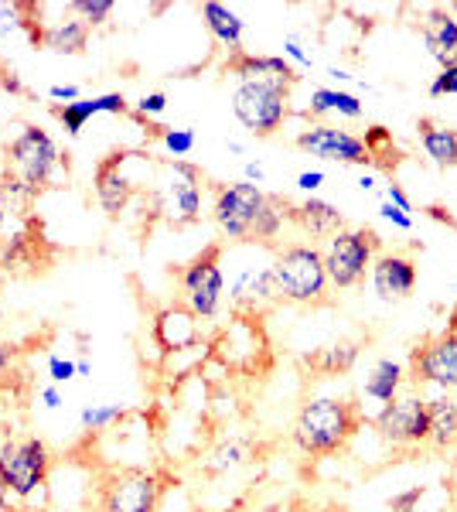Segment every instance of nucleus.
Wrapping results in <instances>:
<instances>
[{"label":"nucleus","mask_w":457,"mask_h":512,"mask_svg":"<svg viewBox=\"0 0 457 512\" xmlns=\"http://www.w3.org/2000/svg\"><path fill=\"white\" fill-rule=\"evenodd\" d=\"M362 410L342 396H314L301 403L294 424H290V441L304 458H331L345 451L348 441L359 434Z\"/></svg>","instance_id":"1"},{"label":"nucleus","mask_w":457,"mask_h":512,"mask_svg":"<svg viewBox=\"0 0 457 512\" xmlns=\"http://www.w3.org/2000/svg\"><path fill=\"white\" fill-rule=\"evenodd\" d=\"M58 168H62V151H58L55 137L38 123H28L7 144L0 188L11 198H35L52 185Z\"/></svg>","instance_id":"2"},{"label":"nucleus","mask_w":457,"mask_h":512,"mask_svg":"<svg viewBox=\"0 0 457 512\" xmlns=\"http://www.w3.org/2000/svg\"><path fill=\"white\" fill-rule=\"evenodd\" d=\"M273 304H294V308H318L328 301L331 280L324 270L321 246L287 243L273 253Z\"/></svg>","instance_id":"3"},{"label":"nucleus","mask_w":457,"mask_h":512,"mask_svg":"<svg viewBox=\"0 0 457 512\" xmlns=\"http://www.w3.org/2000/svg\"><path fill=\"white\" fill-rule=\"evenodd\" d=\"M147 202H151L154 216L168 226L181 229L202 219L205 205V181L202 171L188 161H164L157 164L154 181L147 188Z\"/></svg>","instance_id":"4"},{"label":"nucleus","mask_w":457,"mask_h":512,"mask_svg":"<svg viewBox=\"0 0 457 512\" xmlns=\"http://www.w3.org/2000/svg\"><path fill=\"white\" fill-rule=\"evenodd\" d=\"M379 236L376 229H365V226H355V229H342L331 239L321 243V256H324V270H328V280L331 287L338 291H352L359 287L365 277H369L372 263H376L379 250Z\"/></svg>","instance_id":"5"},{"label":"nucleus","mask_w":457,"mask_h":512,"mask_svg":"<svg viewBox=\"0 0 457 512\" xmlns=\"http://www.w3.org/2000/svg\"><path fill=\"white\" fill-rule=\"evenodd\" d=\"M168 478L147 468H116L96 485V512H157Z\"/></svg>","instance_id":"6"},{"label":"nucleus","mask_w":457,"mask_h":512,"mask_svg":"<svg viewBox=\"0 0 457 512\" xmlns=\"http://www.w3.org/2000/svg\"><path fill=\"white\" fill-rule=\"evenodd\" d=\"M178 294H181V304H185L198 321L219 318L222 301H226L222 246H209V250L198 253L195 260H188L185 267L178 270Z\"/></svg>","instance_id":"7"},{"label":"nucleus","mask_w":457,"mask_h":512,"mask_svg":"<svg viewBox=\"0 0 457 512\" xmlns=\"http://www.w3.org/2000/svg\"><path fill=\"white\" fill-rule=\"evenodd\" d=\"M52 451L35 434L24 437H4L0 441V475H4L7 489L14 499H31L48 485L52 472Z\"/></svg>","instance_id":"8"},{"label":"nucleus","mask_w":457,"mask_h":512,"mask_svg":"<svg viewBox=\"0 0 457 512\" xmlns=\"http://www.w3.org/2000/svg\"><path fill=\"white\" fill-rule=\"evenodd\" d=\"M232 113L253 137H273L290 117V86L284 82H239Z\"/></svg>","instance_id":"9"},{"label":"nucleus","mask_w":457,"mask_h":512,"mask_svg":"<svg viewBox=\"0 0 457 512\" xmlns=\"http://www.w3.org/2000/svg\"><path fill=\"white\" fill-rule=\"evenodd\" d=\"M372 427L382 437V444L393 451H420L430 441V417L427 396L423 393H400L393 403L372 417Z\"/></svg>","instance_id":"10"},{"label":"nucleus","mask_w":457,"mask_h":512,"mask_svg":"<svg viewBox=\"0 0 457 512\" xmlns=\"http://www.w3.org/2000/svg\"><path fill=\"white\" fill-rule=\"evenodd\" d=\"M267 192L249 181H232V185H219L212 195V222L222 233L226 243H249L253 239V226L263 212Z\"/></svg>","instance_id":"11"},{"label":"nucleus","mask_w":457,"mask_h":512,"mask_svg":"<svg viewBox=\"0 0 457 512\" xmlns=\"http://www.w3.org/2000/svg\"><path fill=\"white\" fill-rule=\"evenodd\" d=\"M410 379L417 386H434L437 393H457V315L444 332L423 338L410 352Z\"/></svg>","instance_id":"12"},{"label":"nucleus","mask_w":457,"mask_h":512,"mask_svg":"<svg viewBox=\"0 0 457 512\" xmlns=\"http://www.w3.org/2000/svg\"><path fill=\"white\" fill-rule=\"evenodd\" d=\"M134 151H116L110 158H103L96 164V178H93V192H96V205L106 212L110 219H120L123 212H127V205L134 202V195L140 188H147L154 181V171H144V175H137L134 168Z\"/></svg>","instance_id":"13"},{"label":"nucleus","mask_w":457,"mask_h":512,"mask_svg":"<svg viewBox=\"0 0 457 512\" xmlns=\"http://www.w3.org/2000/svg\"><path fill=\"white\" fill-rule=\"evenodd\" d=\"M297 147L311 158L331 161V164H348V168H372V154L365 147V140L352 130H342L335 123H311L297 134Z\"/></svg>","instance_id":"14"},{"label":"nucleus","mask_w":457,"mask_h":512,"mask_svg":"<svg viewBox=\"0 0 457 512\" xmlns=\"http://www.w3.org/2000/svg\"><path fill=\"white\" fill-rule=\"evenodd\" d=\"M369 284L379 294V301H406L417 291V263L406 253H379L369 270Z\"/></svg>","instance_id":"15"},{"label":"nucleus","mask_w":457,"mask_h":512,"mask_svg":"<svg viewBox=\"0 0 457 512\" xmlns=\"http://www.w3.org/2000/svg\"><path fill=\"white\" fill-rule=\"evenodd\" d=\"M31 28V38L35 45L48 48V52H58V55H82L89 45V24H82L76 14H72L69 4H62V18L55 21H45V24H35L28 21Z\"/></svg>","instance_id":"16"},{"label":"nucleus","mask_w":457,"mask_h":512,"mask_svg":"<svg viewBox=\"0 0 457 512\" xmlns=\"http://www.w3.org/2000/svg\"><path fill=\"white\" fill-rule=\"evenodd\" d=\"M151 335L168 355H178V352L198 349V338H202V321L191 315L185 304H171V308H161L154 315Z\"/></svg>","instance_id":"17"},{"label":"nucleus","mask_w":457,"mask_h":512,"mask_svg":"<svg viewBox=\"0 0 457 512\" xmlns=\"http://www.w3.org/2000/svg\"><path fill=\"white\" fill-rule=\"evenodd\" d=\"M290 226L301 233L307 243L318 246V239H331L345 229V216L338 212V205L324 202V198H304L301 205H294L290 212Z\"/></svg>","instance_id":"18"},{"label":"nucleus","mask_w":457,"mask_h":512,"mask_svg":"<svg viewBox=\"0 0 457 512\" xmlns=\"http://www.w3.org/2000/svg\"><path fill=\"white\" fill-rule=\"evenodd\" d=\"M226 72L239 76V82H284V86H294L297 69L290 65L284 55H249V52H236L229 55Z\"/></svg>","instance_id":"19"},{"label":"nucleus","mask_w":457,"mask_h":512,"mask_svg":"<svg viewBox=\"0 0 457 512\" xmlns=\"http://www.w3.org/2000/svg\"><path fill=\"white\" fill-rule=\"evenodd\" d=\"M127 96L123 93H103V96H89V99H76V103H65V106H55V117L62 123V130L69 137H79L82 127H86L89 120L99 117V113H113V117H120V113H127Z\"/></svg>","instance_id":"20"},{"label":"nucleus","mask_w":457,"mask_h":512,"mask_svg":"<svg viewBox=\"0 0 457 512\" xmlns=\"http://www.w3.org/2000/svg\"><path fill=\"white\" fill-rule=\"evenodd\" d=\"M423 45H427L430 59L440 69L457 62V18L451 14V7H434V11L423 18Z\"/></svg>","instance_id":"21"},{"label":"nucleus","mask_w":457,"mask_h":512,"mask_svg":"<svg viewBox=\"0 0 457 512\" xmlns=\"http://www.w3.org/2000/svg\"><path fill=\"white\" fill-rule=\"evenodd\" d=\"M427 417H430L427 448H434L440 454L457 451V393L427 396Z\"/></svg>","instance_id":"22"},{"label":"nucleus","mask_w":457,"mask_h":512,"mask_svg":"<svg viewBox=\"0 0 457 512\" xmlns=\"http://www.w3.org/2000/svg\"><path fill=\"white\" fill-rule=\"evenodd\" d=\"M457 506L454 485H410L389 499V512H451Z\"/></svg>","instance_id":"23"},{"label":"nucleus","mask_w":457,"mask_h":512,"mask_svg":"<svg viewBox=\"0 0 457 512\" xmlns=\"http://www.w3.org/2000/svg\"><path fill=\"white\" fill-rule=\"evenodd\" d=\"M198 14H202L205 28H209V35L219 41L222 48H229V55L243 52V31L246 24L239 18L232 7L226 4H215V0H205L202 7H198Z\"/></svg>","instance_id":"24"},{"label":"nucleus","mask_w":457,"mask_h":512,"mask_svg":"<svg viewBox=\"0 0 457 512\" xmlns=\"http://www.w3.org/2000/svg\"><path fill=\"white\" fill-rule=\"evenodd\" d=\"M403 383H406V369L400 366V362L379 359L376 366H372V373L365 376V390H362V396H365L369 403H376V407L382 410L386 403H393L396 396L403 393Z\"/></svg>","instance_id":"25"},{"label":"nucleus","mask_w":457,"mask_h":512,"mask_svg":"<svg viewBox=\"0 0 457 512\" xmlns=\"http://www.w3.org/2000/svg\"><path fill=\"white\" fill-rule=\"evenodd\" d=\"M420 147L437 168H457V130L437 120H420L417 123Z\"/></svg>","instance_id":"26"},{"label":"nucleus","mask_w":457,"mask_h":512,"mask_svg":"<svg viewBox=\"0 0 457 512\" xmlns=\"http://www.w3.org/2000/svg\"><path fill=\"white\" fill-rule=\"evenodd\" d=\"M307 113L311 117H345V120H359L365 113L362 99L348 89H314L307 99Z\"/></svg>","instance_id":"27"},{"label":"nucleus","mask_w":457,"mask_h":512,"mask_svg":"<svg viewBox=\"0 0 457 512\" xmlns=\"http://www.w3.org/2000/svg\"><path fill=\"white\" fill-rule=\"evenodd\" d=\"M290 212H294V205L287 202V198H280V195H267V202H263V212H260V219H256V226H253V239L249 243H256V246H270L277 243L280 233L290 226Z\"/></svg>","instance_id":"28"},{"label":"nucleus","mask_w":457,"mask_h":512,"mask_svg":"<svg viewBox=\"0 0 457 512\" xmlns=\"http://www.w3.org/2000/svg\"><path fill=\"white\" fill-rule=\"evenodd\" d=\"M246 461H249V444L239 441V437H229V441H219L205 454L202 468H205V475H229V472H236L239 465H246Z\"/></svg>","instance_id":"29"},{"label":"nucleus","mask_w":457,"mask_h":512,"mask_svg":"<svg viewBox=\"0 0 457 512\" xmlns=\"http://www.w3.org/2000/svg\"><path fill=\"white\" fill-rule=\"evenodd\" d=\"M359 362V345L355 342H335L328 345V349H321L318 355L311 359V366L318 369L324 376H342L348 369Z\"/></svg>","instance_id":"30"},{"label":"nucleus","mask_w":457,"mask_h":512,"mask_svg":"<svg viewBox=\"0 0 457 512\" xmlns=\"http://www.w3.org/2000/svg\"><path fill=\"white\" fill-rule=\"evenodd\" d=\"M365 147H369V154H372V164H386V168H393V164H400L403 154L396 151V144H393V134H389L386 127H369L365 130Z\"/></svg>","instance_id":"31"},{"label":"nucleus","mask_w":457,"mask_h":512,"mask_svg":"<svg viewBox=\"0 0 457 512\" xmlns=\"http://www.w3.org/2000/svg\"><path fill=\"white\" fill-rule=\"evenodd\" d=\"M123 414H127V410H123L120 403H93V407H86L79 414V427H82V431H89V434H96V431L113 427L116 420H123Z\"/></svg>","instance_id":"32"},{"label":"nucleus","mask_w":457,"mask_h":512,"mask_svg":"<svg viewBox=\"0 0 457 512\" xmlns=\"http://www.w3.org/2000/svg\"><path fill=\"white\" fill-rule=\"evenodd\" d=\"M69 7L82 24L99 28V24L110 21V14L116 11V0H69Z\"/></svg>","instance_id":"33"},{"label":"nucleus","mask_w":457,"mask_h":512,"mask_svg":"<svg viewBox=\"0 0 457 512\" xmlns=\"http://www.w3.org/2000/svg\"><path fill=\"white\" fill-rule=\"evenodd\" d=\"M157 137H161V147L174 161H181L185 154L195 151V134L188 127H157Z\"/></svg>","instance_id":"34"},{"label":"nucleus","mask_w":457,"mask_h":512,"mask_svg":"<svg viewBox=\"0 0 457 512\" xmlns=\"http://www.w3.org/2000/svg\"><path fill=\"white\" fill-rule=\"evenodd\" d=\"M427 96H430V99H440V96H457V62L444 65V69L437 72L434 82H430V89H427Z\"/></svg>","instance_id":"35"},{"label":"nucleus","mask_w":457,"mask_h":512,"mask_svg":"<svg viewBox=\"0 0 457 512\" xmlns=\"http://www.w3.org/2000/svg\"><path fill=\"white\" fill-rule=\"evenodd\" d=\"M168 110V96L157 89V93H147V96H140V103H137V113L134 117L140 123H147V120H154V117H161V113Z\"/></svg>","instance_id":"36"},{"label":"nucleus","mask_w":457,"mask_h":512,"mask_svg":"<svg viewBox=\"0 0 457 512\" xmlns=\"http://www.w3.org/2000/svg\"><path fill=\"white\" fill-rule=\"evenodd\" d=\"M284 59L294 65V69H311L314 65V55L304 48V41L297 38V35H287L284 38Z\"/></svg>","instance_id":"37"},{"label":"nucleus","mask_w":457,"mask_h":512,"mask_svg":"<svg viewBox=\"0 0 457 512\" xmlns=\"http://www.w3.org/2000/svg\"><path fill=\"white\" fill-rule=\"evenodd\" d=\"M48 376H52V383H69V379H76V362L72 359H62V355H52L48 359Z\"/></svg>","instance_id":"38"},{"label":"nucleus","mask_w":457,"mask_h":512,"mask_svg":"<svg viewBox=\"0 0 457 512\" xmlns=\"http://www.w3.org/2000/svg\"><path fill=\"white\" fill-rule=\"evenodd\" d=\"M14 359H18V345L11 342H0V390L11 383L14 376Z\"/></svg>","instance_id":"39"},{"label":"nucleus","mask_w":457,"mask_h":512,"mask_svg":"<svg viewBox=\"0 0 457 512\" xmlns=\"http://www.w3.org/2000/svg\"><path fill=\"white\" fill-rule=\"evenodd\" d=\"M379 216L386 222H393L396 229H403V233H410L413 229V216H406V212H400L396 205H389L386 198H382V205H379Z\"/></svg>","instance_id":"40"},{"label":"nucleus","mask_w":457,"mask_h":512,"mask_svg":"<svg viewBox=\"0 0 457 512\" xmlns=\"http://www.w3.org/2000/svg\"><path fill=\"white\" fill-rule=\"evenodd\" d=\"M386 202H389V205H396V209H400V212H406V216H410V212H413V202H410V195H406L403 188L396 185V181H389V185H386Z\"/></svg>","instance_id":"41"},{"label":"nucleus","mask_w":457,"mask_h":512,"mask_svg":"<svg viewBox=\"0 0 457 512\" xmlns=\"http://www.w3.org/2000/svg\"><path fill=\"white\" fill-rule=\"evenodd\" d=\"M321 185H324V171H301V175H297V188L307 195H314Z\"/></svg>","instance_id":"42"},{"label":"nucleus","mask_w":457,"mask_h":512,"mask_svg":"<svg viewBox=\"0 0 457 512\" xmlns=\"http://www.w3.org/2000/svg\"><path fill=\"white\" fill-rule=\"evenodd\" d=\"M48 96L55 99V106H65V103H76V99H82L79 86H52L48 89Z\"/></svg>","instance_id":"43"},{"label":"nucleus","mask_w":457,"mask_h":512,"mask_svg":"<svg viewBox=\"0 0 457 512\" xmlns=\"http://www.w3.org/2000/svg\"><path fill=\"white\" fill-rule=\"evenodd\" d=\"M243 181H249V185H263V178H267V171H263L260 161H246L243 164Z\"/></svg>","instance_id":"44"},{"label":"nucleus","mask_w":457,"mask_h":512,"mask_svg":"<svg viewBox=\"0 0 457 512\" xmlns=\"http://www.w3.org/2000/svg\"><path fill=\"white\" fill-rule=\"evenodd\" d=\"M38 396H41V407H45V410H58V407H62V393H58L55 383L45 386V390H41Z\"/></svg>","instance_id":"45"},{"label":"nucleus","mask_w":457,"mask_h":512,"mask_svg":"<svg viewBox=\"0 0 457 512\" xmlns=\"http://www.w3.org/2000/svg\"><path fill=\"white\" fill-rule=\"evenodd\" d=\"M376 185H379V175H376V171L365 168L362 175H359V192L369 195V192H376Z\"/></svg>","instance_id":"46"},{"label":"nucleus","mask_w":457,"mask_h":512,"mask_svg":"<svg viewBox=\"0 0 457 512\" xmlns=\"http://www.w3.org/2000/svg\"><path fill=\"white\" fill-rule=\"evenodd\" d=\"M11 489H7V482H4V475H0V512H11Z\"/></svg>","instance_id":"47"},{"label":"nucleus","mask_w":457,"mask_h":512,"mask_svg":"<svg viewBox=\"0 0 457 512\" xmlns=\"http://www.w3.org/2000/svg\"><path fill=\"white\" fill-rule=\"evenodd\" d=\"M7 229V202H4V188H0V239H4Z\"/></svg>","instance_id":"48"},{"label":"nucleus","mask_w":457,"mask_h":512,"mask_svg":"<svg viewBox=\"0 0 457 512\" xmlns=\"http://www.w3.org/2000/svg\"><path fill=\"white\" fill-rule=\"evenodd\" d=\"M430 216H434V219H440V222H447V226H457V222H454L451 216H447L444 209H437V205H434V209H430Z\"/></svg>","instance_id":"49"},{"label":"nucleus","mask_w":457,"mask_h":512,"mask_svg":"<svg viewBox=\"0 0 457 512\" xmlns=\"http://www.w3.org/2000/svg\"><path fill=\"white\" fill-rule=\"evenodd\" d=\"M89 369H93V366H89V359H79L76 362V376H89Z\"/></svg>","instance_id":"50"},{"label":"nucleus","mask_w":457,"mask_h":512,"mask_svg":"<svg viewBox=\"0 0 457 512\" xmlns=\"http://www.w3.org/2000/svg\"><path fill=\"white\" fill-rule=\"evenodd\" d=\"M4 284H7V270H4V263H0V294H4Z\"/></svg>","instance_id":"51"},{"label":"nucleus","mask_w":457,"mask_h":512,"mask_svg":"<svg viewBox=\"0 0 457 512\" xmlns=\"http://www.w3.org/2000/svg\"><path fill=\"white\" fill-rule=\"evenodd\" d=\"M451 14H454V18H457V0H454V4H451Z\"/></svg>","instance_id":"52"},{"label":"nucleus","mask_w":457,"mask_h":512,"mask_svg":"<svg viewBox=\"0 0 457 512\" xmlns=\"http://www.w3.org/2000/svg\"><path fill=\"white\" fill-rule=\"evenodd\" d=\"M454 315H457V301H454Z\"/></svg>","instance_id":"53"},{"label":"nucleus","mask_w":457,"mask_h":512,"mask_svg":"<svg viewBox=\"0 0 457 512\" xmlns=\"http://www.w3.org/2000/svg\"><path fill=\"white\" fill-rule=\"evenodd\" d=\"M454 499H457V485H454Z\"/></svg>","instance_id":"54"},{"label":"nucleus","mask_w":457,"mask_h":512,"mask_svg":"<svg viewBox=\"0 0 457 512\" xmlns=\"http://www.w3.org/2000/svg\"><path fill=\"white\" fill-rule=\"evenodd\" d=\"M236 512H249V509H236Z\"/></svg>","instance_id":"55"}]
</instances>
